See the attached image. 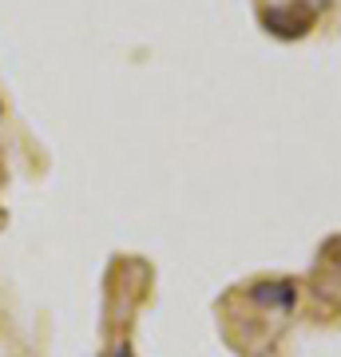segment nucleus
<instances>
[{
    "label": "nucleus",
    "instance_id": "nucleus-1",
    "mask_svg": "<svg viewBox=\"0 0 341 357\" xmlns=\"http://www.w3.org/2000/svg\"><path fill=\"white\" fill-rule=\"evenodd\" d=\"M262 24H266V32H274V36L298 40V36L310 32L314 13H305V8H270V13H262Z\"/></svg>",
    "mask_w": 341,
    "mask_h": 357
},
{
    "label": "nucleus",
    "instance_id": "nucleus-3",
    "mask_svg": "<svg viewBox=\"0 0 341 357\" xmlns=\"http://www.w3.org/2000/svg\"><path fill=\"white\" fill-rule=\"evenodd\" d=\"M112 357H131V349H127V345H115V354Z\"/></svg>",
    "mask_w": 341,
    "mask_h": 357
},
{
    "label": "nucleus",
    "instance_id": "nucleus-2",
    "mask_svg": "<svg viewBox=\"0 0 341 357\" xmlns=\"http://www.w3.org/2000/svg\"><path fill=\"white\" fill-rule=\"evenodd\" d=\"M250 298L258 306H278V310H294V286L290 282H258L250 290Z\"/></svg>",
    "mask_w": 341,
    "mask_h": 357
}]
</instances>
